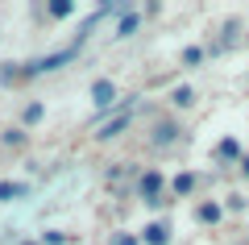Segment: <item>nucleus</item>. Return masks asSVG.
<instances>
[{
    "label": "nucleus",
    "instance_id": "obj_1",
    "mask_svg": "<svg viewBox=\"0 0 249 245\" xmlns=\"http://www.w3.org/2000/svg\"><path fill=\"white\" fill-rule=\"evenodd\" d=\"M75 50H79V46H67V50H54V54H46V58L25 62V67H21V79H25V75H42V71H54V67H62V62H71Z\"/></svg>",
    "mask_w": 249,
    "mask_h": 245
},
{
    "label": "nucleus",
    "instance_id": "obj_2",
    "mask_svg": "<svg viewBox=\"0 0 249 245\" xmlns=\"http://www.w3.org/2000/svg\"><path fill=\"white\" fill-rule=\"evenodd\" d=\"M137 191H142V200L150 204V208H158L162 204V175L158 170H145V175L137 179Z\"/></svg>",
    "mask_w": 249,
    "mask_h": 245
},
{
    "label": "nucleus",
    "instance_id": "obj_3",
    "mask_svg": "<svg viewBox=\"0 0 249 245\" xmlns=\"http://www.w3.org/2000/svg\"><path fill=\"white\" fill-rule=\"evenodd\" d=\"M129 121H133V104H124L121 108V113H116L112 116V121H108V125H100V133H96V137H116V133H124V129H129Z\"/></svg>",
    "mask_w": 249,
    "mask_h": 245
},
{
    "label": "nucleus",
    "instance_id": "obj_4",
    "mask_svg": "<svg viewBox=\"0 0 249 245\" xmlns=\"http://www.w3.org/2000/svg\"><path fill=\"white\" fill-rule=\"evenodd\" d=\"M91 100H96L100 113L112 108V104H116V83H112V79H96V83H91Z\"/></svg>",
    "mask_w": 249,
    "mask_h": 245
},
{
    "label": "nucleus",
    "instance_id": "obj_5",
    "mask_svg": "<svg viewBox=\"0 0 249 245\" xmlns=\"http://www.w3.org/2000/svg\"><path fill=\"white\" fill-rule=\"evenodd\" d=\"M142 241H145V245H170V225H166V220H154V225H145Z\"/></svg>",
    "mask_w": 249,
    "mask_h": 245
},
{
    "label": "nucleus",
    "instance_id": "obj_6",
    "mask_svg": "<svg viewBox=\"0 0 249 245\" xmlns=\"http://www.w3.org/2000/svg\"><path fill=\"white\" fill-rule=\"evenodd\" d=\"M178 133H183V129H178L175 121H158V129H154V146H175Z\"/></svg>",
    "mask_w": 249,
    "mask_h": 245
},
{
    "label": "nucleus",
    "instance_id": "obj_7",
    "mask_svg": "<svg viewBox=\"0 0 249 245\" xmlns=\"http://www.w3.org/2000/svg\"><path fill=\"white\" fill-rule=\"evenodd\" d=\"M220 216H224V208H220V204H212V200L196 208V220H199V225H216Z\"/></svg>",
    "mask_w": 249,
    "mask_h": 245
},
{
    "label": "nucleus",
    "instance_id": "obj_8",
    "mask_svg": "<svg viewBox=\"0 0 249 245\" xmlns=\"http://www.w3.org/2000/svg\"><path fill=\"white\" fill-rule=\"evenodd\" d=\"M216 158H220V162H237V158H241V141L237 137H224L220 146H216Z\"/></svg>",
    "mask_w": 249,
    "mask_h": 245
},
{
    "label": "nucleus",
    "instance_id": "obj_9",
    "mask_svg": "<svg viewBox=\"0 0 249 245\" xmlns=\"http://www.w3.org/2000/svg\"><path fill=\"white\" fill-rule=\"evenodd\" d=\"M21 195H25V183H13V179H4V183H0V204L21 200Z\"/></svg>",
    "mask_w": 249,
    "mask_h": 245
},
{
    "label": "nucleus",
    "instance_id": "obj_10",
    "mask_svg": "<svg viewBox=\"0 0 249 245\" xmlns=\"http://www.w3.org/2000/svg\"><path fill=\"white\" fill-rule=\"evenodd\" d=\"M137 25H142V17H137V13H121V25H116V38H129Z\"/></svg>",
    "mask_w": 249,
    "mask_h": 245
},
{
    "label": "nucleus",
    "instance_id": "obj_11",
    "mask_svg": "<svg viewBox=\"0 0 249 245\" xmlns=\"http://www.w3.org/2000/svg\"><path fill=\"white\" fill-rule=\"evenodd\" d=\"M170 100H175V108H191V104H196V92H191V88L183 83V88H175V92H170Z\"/></svg>",
    "mask_w": 249,
    "mask_h": 245
},
{
    "label": "nucleus",
    "instance_id": "obj_12",
    "mask_svg": "<svg viewBox=\"0 0 249 245\" xmlns=\"http://www.w3.org/2000/svg\"><path fill=\"white\" fill-rule=\"evenodd\" d=\"M170 187H175L178 195H187L191 187H196V175H187V170H183V175H175V183H170Z\"/></svg>",
    "mask_w": 249,
    "mask_h": 245
},
{
    "label": "nucleus",
    "instance_id": "obj_13",
    "mask_svg": "<svg viewBox=\"0 0 249 245\" xmlns=\"http://www.w3.org/2000/svg\"><path fill=\"white\" fill-rule=\"evenodd\" d=\"M71 13H75L71 0H54V4H50V17H71Z\"/></svg>",
    "mask_w": 249,
    "mask_h": 245
},
{
    "label": "nucleus",
    "instance_id": "obj_14",
    "mask_svg": "<svg viewBox=\"0 0 249 245\" xmlns=\"http://www.w3.org/2000/svg\"><path fill=\"white\" fill-rule=\"evenodd\" d=\"M183 62H187V67H196V62H204V50H199V46H187V50H183Z\"/></svg>",
    "mask_w": 249,
    "mask_h": 245
},
{
    "label": "nucleus",
    "instance_id": "obj_15",
    "mask_svg": "<svg viewBox=\"0 0 249 245\" xmlns=\"http://www.w3.org/2000/svg\"><path fill=\"white\" fill-rule=\"evenodd\" d=\"M108 245H137V237L133 233H112V241Z\"/></svg>",
    "mask_w": 249,
    "mask_h": 245
},
{
    "label": "nucleus",
    "instance_id": "obj_16",
    "mask_svg": "<svg viewBox=\"0 0 249 245\" xmlns=\"http://www.w3.org/2000/svg\"><path fill=\"white\" fill-rule=\"evenodd\" d=\"M4 141H9V146H21V141H25V133H21V129H9V133H4Z\"/></svg>",
    "mask_w": 249,
    "mask_h": 245
},
{
    "label": "nucleus",
    "instance_id": "obj_17",
    "mask_svg": "<svg viewBox=\"0 0 249 245\" xmlns=\"http://www.w3.org/2000/svg\"><path fill=\"white\" fill-rule=\"evenodd\" d=\"M42 241L46 245H62V241H67V233H42Z\"/></svg>",
    "mask_w": 249,
    "mask_h": 245
},
{
    "label": "nucleus",
    "instance_id": "obj_18",
    "mask_svg": "<svg viewBox=\"0 0 249 245\" xmlns=\"http://www.w3.org/2000/svg\"><path fill=\"white\" fill-rule=\"evenodd\" d=\"M241 170H245V175H249V158H241Z\"/></svg>",
    "mask_w": 249,
    "mask_h": 245
}]
</instances>
